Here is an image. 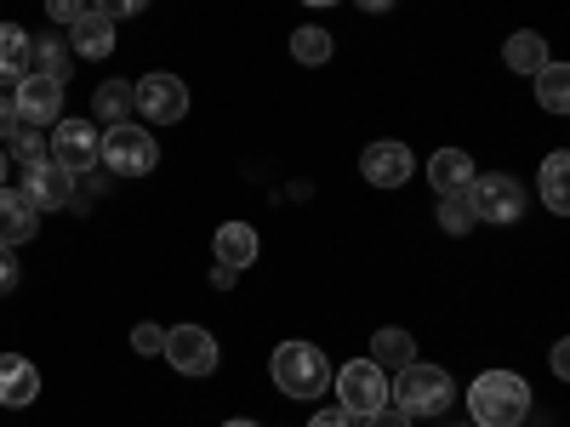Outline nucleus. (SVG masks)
<instances>
[{"label":"nucleus","instance_id":"nucleus-1","mask_svg":"<svg viewBox=\"0 0 570 427\" xmlns=\"http://www.w3.org/2000/svg\"><path fill=\"white\" fill-rule=\"evenodd\" d=\"M468 410H473V427H519V421L531 416V388H525V376H513V370H485V376H473Z\"/></svg>","mask_w":570,"mask_h":427},{"label":"nucleus","instance_id":"nucleus-2","mask_svg":"<svg viewBox=\"0 0 570 427\" xmlns=\"http://www.w3.org/2000/svg\"><path fill=\"white\" fill-rule=\"evenodd\" d=\"M268 376L285 399H320L331 388V359L314 342H279L268 359Z\"/></svg>","mask_w":570,"mask_h":427},{"label":"nucleus","instance_id":"nucleus-3","mask_svg":"<svg viewBox=\"0 0 570 427\" xmlns=\"http://www.w3.org/2000/svg\"><path fill=\"white\" fill-rule=\"evenodd\" d=\"M456 399V388H451V376L440 370V365H405V370H394V383H389V405L394 410H405V416H445V405Z\"/></svg>","mask_w":570,"mask_h":427},{"label":"nucleus","instance_id":"nucleus-4","mask_svg":"<svg viewBox=\"0 0 570 427\" xmlns=\"http://www.w3.org/2000/svg\"><path fill=\"white\" fill-rule=\"evenodd\" d=\"M98 160L109 166V171H120V177H149L155 171V160H160V142L149 137V126H104V149H98Z\"/></svg>","mask_w":570,"mask_h":427},{"label":"nucleus","instance_id":"nucleus-5","mask_svg":"<svg viewBox=\"0 0 570 427\" xmlns=\"http://www.w3.org/2000/svg\"><path fill=\"white\" fill-rule=\"evenodd\" d=\"M468 200H473V217H480V222H519V217H525V206H531L525 182L508 177V171L473 177L468 182Z\"/></svg>","mask_w":570,"mask_h":427},{"label":"nucleus","instance_id":"nucleus-6","mask_svg":"<svg viewBox=\"0 0 570 427\" xmlns=\"http://www.w3.org/2000/svg\"><path fill=\"white\" fill-rule=\"evenodd\" d=\"M331 383H337V399L348 416H371V410H383L389 405V370H376L371 359H348L343 370H331Z\"/></svg>","mask_w":570,"mask_h":427},{"label":"nucleus","instance_id":"nucleus-7","mask_svg":"<svg viewBox=\"0 0 570 427\" xmlns=\"http://www.w3.org/2000/svg\"><path fill=\"white\" fill-rule=\"evenodd\" d=\"M131 98H137V115L149 126H177L188 115V86L177 75H142L131 86Z\"/></svg>","mask_w":570,"mask_h":427},{"label":"nucleus","instance_id":"nucleus-8","mask_svg":"<svg viewBox=\"0 0 570 427\" xmlns=\"http://www.w3.org/2000/svg\"><path fill=\"white\" fill-rule=\"evenodd\" d=\"M160 359H171V370H183V376H212L223 354H217V337L206 325H177V330H166Z\"/></svg>","mask_w":570,"mask_h":427},{"label":"nucleus","instance_id":"nucleus-9","mask_svg":"<svg viewBox=\"0 0 570 427\" xmlns=\"http://www.w3.org/2000/svg\"><path fill=\"white\" fill-rule=\"evenodd\" d=\"M98 149H104V131H98V126H80V120H69V126H52V142H46V160L63 166L69 177H80V171L98 166Z\"/></svg>","mask_w":570,"mask_h":427},{"label":"nucleus","instance_id":"nucleus-10","mask_svg":"<svg viewBox=\"0 0 570 427\" xmlns=\"http://www.w3.org/2000/svg\"><path fill=\"white\" fill-rule=\"evenodd\" d=\"M12 103H18V126H58L63 115V86L46 80V75H23L12 86Z\"/></svg>","mask_w":570,"mask_h":427},{"label":"nucleus","instance_id":"nucleus-11","mask_svg":"<svg viewBox=\"0 0 570 427\" xmlns=\"http://www.w3.org/2000/svg\"><path fill=\"white\" fill-rule=\"evenodd\" d=\"M23 195H29L35 211H58V206L75 200V177H69L63 166H52V160L23 166Z\"/></svg>","mask_w":570,"mask_h":427},{"label":"nucleus","instance_id":"nucleus-12","mask_svg":"<svg viewBox=\"0 0 570 427\" xmlns=\"http://www.w3.org/2000/svg\"><path fill=\"white\" fill-rule=\"evenodd\" d=\"M360 171H365V182H376V188H400V182L416 171V160H411L405 142H371V149L360 155Z\"/></svg>","mask_w":570,"mask_h":427},{"label":"nucleus","instance_id":"nucleus-13","mask_svg":"<svg viewBox=\"0 0 570 427\" xmlns=\"http://www.w3.org/2000/svg\"><path fill=\"white\" fill-rule=\"evenodd\" d=\"M35 228H40V211L29 206L23 188H0V246H29L35 240Z\"/></svg>","mask_w":570,"mask_h":427},{"label":"nucleus","instance_id":"nucleus-14","mask_svg":"<svg viewBox=\"0 0 570 427\" xmlns=\"http://www.w3.org/2000/svg\"><path fill=\"white\" fill-rule=\"evenodd\" d=\"M40 399V370L23 359V354H0V405L7 410H23Z\"/></svg>","mask_w":570,"mask_h":427},{"label":"nucleus","instance_id":"nucleus-15","mask_svg":"<svg viewBox=\"0 0 570 427\" xmlns=\"http://www.w3.org/2000/svg\"><path fill=\"white\" fill-rule=\"evenodd\" d=\"M69 52L86 58V63H104V58L115 52V23H109L104 12L75 18V23H69Z\"/></svg>","mask_w":570,"mask_h":427},{"label":"nucleus","instance_id":"nucleus-16","mask_svg":"<svg viewBox=\"0 0 570 427\" xmlns=\"http://www.w3.org/2000/svg\"><path fill=\"white\" fill-rule=\"evenodd\" d=\"M29 75H46V80H69L75 75V52L63 34H29Z\"/></svg>","mask_w":570,"mask_h":427},{"label":"nucleus","instance_id":"nucleus-17","mask_svg":"<svg viewBox=\"0 0 570 427\" xmlns=\"http://www.w3.org/2000/svg\"><path fill=\"white\" fill-rule=\"evenodd\" d=\"M257 251H263V240H257V228H252V222H223V228H217V240H212V257L228 262V268H252Z\"/></svg>","mask_w":570,"mask_h":427},{"label":"nucleus","instance_id":"nucleus-18","mask_svg":"<svg viewBox=\"0 0 570 427\" xmlns=\"http://www.w3.org/2000/svg\"><path fill=\"white\" fill-rule=\"evenodd\" d=\"M473 177H480V171H473V160L462 149H440L434 160H428V182H434L440 195H468Z\"/></svg>","mask_w":570,"mask_h":427},{"label":"nucleus","instance_id":"nucleus-19","mask_svg":"<svg viewBox=\"0 0 570 427\" xmlns=\"http://www.w3.org/2000/svg\"><path fill=\"white\" fill-rule=\"evenodd\" d=\"M131 115H137L131 86H126V80H104L98 98H91V120H98V126H126Z\"/></svg>","mask_w":570,"mask_h":427},{"label":"nucleus","instance_id":"nucleus-20","mask_svg":"<svg viewBox=\"0 0 570 427\" xmlns=\"http://www.w3.org/2000/svg\"><path fill=\"white\" fill-rule=\"evenodd\" d=\"M416 359V342H411V330H376V337H371V365L376 370H405Z\"/></svg>","mask_w":570,"mask_h":427},{"label":"nucleus","instance_id":"nucleus-21","mask_svg":"<svg viewBox=\"0 0 570 427\" xmlns=\"http://www.w3.org/2000/svg\"><path fill=\"white\" fill-rule=\"evenodd\" d=\"M502 58H508V69H513V75H537L542 63H553V58H548V40H542L537 29L508 34V52H502Z\"/></svg>","mask_w":570,"mask_h":427},{"label":"nucleus","instance_id":"nucleus-22","mask_svg":"<svg viewBox=\"0 0 570 427\" xmlns=\"http://www.w3.org/2000/svg\"><path fill=\"white\" fill-rule=\"evenodd\" d=\"M29 75V29L23 23H0V80H23Z\"/></svg>","mask_w":570,"mask_h":427},{"label":"nucleus","instance_id":"nucleus-23","mask_svg":"<svg viewBox=\"0 0 570 427\" xmlns=\"http://www.w3.org/2000/svg\"><path fill=\"white\" fill-rule=\"evenodd\" d=\"M531 80H537V103H542L548 115H564V109H570V69H564V63H542Z\"/></svg>","mask_w":570,"mask_h":427},{"label":"nucleus","instance_id":"nucleus-24","mask_svg":"<svg viewBox=\"0 0 570 427\" xmlns=\"http://www.w3.org/2000/svg\"><path fill=\"white\" fill-rule=\"evenodd\" d=\"M564 182H570V155H564V149H553V155H548V166H542V206H548L553 217H564V211H570Z\"/></svg>","mask_w":570,"mask_h":427},{"label":"nucleus","instance_id":"nucleus-25","mask_svg":"<svg viewBox=\"0 0 570 427\" xmlns=\"http://www.w3.org/2000/svg\"><path fill=\"white\" fill-rule=\"evenodd\" d=\"M292 58H297V63H325V58H331V29L303 23V29L292 34Z\"/></svg>","mask_w":570,"mask_h":427},{"label":"nucleus","instance_id":"nucleus-26","mask_svg":"<svg viewBox=\"0 0 570 427\" xmlns=\"http://www.w3.org/2000/svg\"><path fill=\"white\" fill-rule=\"evenodd\" d=\"M473 222H480V217H473V200L468 195H440V228L445 234H468Z\"/></svg>","mask_w":570,"mask_h":427},{"label":"nucleus","instance_id":"nucleus-27","mask_svg":"<svg viewBox=\"0 0 570 427\" xmlns=\"http://www.w3.org/2000/svg\"><path fill=\"white\" fill-rule=\"evenodd\" d=\"M7 142H12V160H18V166H40V160H46V137H40V126H18Z\"/></svg>","mask_w":570,"mask_h":427},{"label":"nucleus","instance_id":"nucleus-28","mask_svg":"<svg viewBox=\"0 0 570 427\" xmlns=\"http://www.w3.org/2000/svg\"><path fill=\"white\" fill-rule=\"evenodd\" d=\"M86 12H98V7H91V0H46V18H52V23H75V18H86Z\"/></svg>","mask_w":570,"mask_h":427},{"label":"nucleus","instance_id":"nucleus-29","mask_svg":"<svg viewBox=\"0 0 570 427\" xmlns=\"http://www.w3.org/2000/svg\"><path fill=\"white\" fill-rule=\"evenodd\" d=\"M131 348H137V354H166V330H160V325H137V330H131Z\"/></svg>","mask_w":570,"mask_h":427},{"label":"nucleus","instance_id":"nucleus-30","mask_svg":"<svg viewBox=\"0 0 570 427\" xmlns=\"http://www.w3.org/2000/svg\"><path fill=\"white\" fill-rule=\"evenodd\" d=\"M91 7H98L109 23H120V18H137L142 7H149V0H91Z\"/></svg>","mask_w":570,"mask_h":427},{"label":"nucleus","instance_id":"nucleus-31","mask_svg":"<svg viewBox=\"0 0 570 427\" xmlns=\"http://www.w3.org/2000/svg\"><path fill=\"white\" fill-rule=\"evenodd\" d=\"M360 427H411V416H405V410H394V405H383V410H371Z\"/></svg>","mask_w":570,"mask_h":427},{"label":"nucleus","instance_id":"nucleus-32","mask_svg":"<svg viewBox=\"0 0 570 427\" xmlns=\"http://www.w3.org/2000/svg\"><path fill=\"white\" fill-rule=\"evenodd\" d=\"M308 427H360V416H348L343 405H331V410H320V416H314Z\"/></svg>","mask_w":570,"mask_h":427},{"label":"nucleus","instance_id":"nucleus-33","mask_svg":"<svg viewBox=\"0 0 570 427\" xmlns=\"http://www.w3.org/2000/svg\"><path fill=\"white\" fill-rule=\"evenodd\" d=\"M18 285V257H12V246H0V297H7Z\"/></svg>","mask_w":570,"mask_h":427},{"label":"nucleus","instance_id":"nucleus-34","mask_svg":"<svg viewBox=\"0 0 570 427\" xmlns=\"http://www.w3.org/2000/svg\"><path fill=\"white\" fill-rule=\"evenodd\" d=\"M18 131V103H12V91H0V137H12Z\"/></svg>","mask_w":570,"mask_h":427},{"label":"nucleus","instance_id":"nucleus-35","mask_svg":"<svg viewBox=\"0 0 570 427\" xmlns=\"http://www.w3.org/2000/svg\"><path fill=\"white\" fill-rule=\"evenodd\" d=\"M234 279H240V268H228V262H212V285H217V291H228Z\"/></svg>","mask_w":570,"mask_h":427},{"label":"nucleus","instance_id":"nucleus-36","mask_svg":"<svg viewBox=\"0 0 570 427\" xmlns=\"http://www.w3.org/2000/svg\"><path fill=\"white\" fill-rule=\"evenodd\" d=\"M553 370L570 376V342H553Z\"/></svg>","mask_w":570,"mask_h":427},{"label":"nucleus","instance_id":"nucleus-37","mask_svg":"<svg viewBox=\"0 0 570 427\" xmlns=\"http://www.w3.org/2000/svg\"><path fill=\"white\" fill-rule=\"evenodd\" d=\"M354 7H360V12H394L400 0H354Z\"/></svg>","mask_w":570,"mask_h":427},{"label":"nucleus","instance_id":"nucleus-38","mask_svg":"<svg viewBox=\"0 0 570 427\" xmlns=\"http://www.w3.org/2000/svg\"><path fill=\"white\" fill-rule=\"evenodd\" d=\"M7 171H12V160H7V149H0V188H7Z\"/></svg>","mask_w":570,"mask_h":427},{"label":"nucleus","instance_id":"nucleus-39","mask_svg":"<svg viewBox=\"0 0 570 427\" xmlns=\"http://www.w3.org/2000/svg\"><path fill=\"white\" fill-rule=\"evenodd\" d=\"M223 427H257V421H246V416H234V421H223Z\"/></svg>","mask_w":570,"mask_h":427},{"label":"nucleus","instance_id":"nucleus-40","mask_svg":"<svg viewBox=\"0 0 570 427\" xmlns=\"http://www.w3.org/2000/svg\"><path fill=\"white\" fill-rule=\"evenodd\" d=\"M303 7H337V0H303Z\"/></svg>","mask_w":570,"mask_h":427},{"label":"nucleus","instance_id":"nucleus-41","mask_svg":"<svg viewBox=\"0 0 570 427\" xmlns=\"http://www.w3.org/2000/svg\"><path fill=\"white\" fill-rule=\"evenodd\" d=\"M462 427H468V421H462Z\"/></svg>","mask_w":570,"mask_h":427}]
</instances>
